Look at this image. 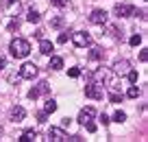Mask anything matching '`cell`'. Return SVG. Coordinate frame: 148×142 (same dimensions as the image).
I'll return each instance as SVG.
<instances>
[{"mask_svg":"<svg viewBox=\"0 0 148 142\" xmlns=\"http://www.w3.org/2000/svg\"><path fill=\"white\" fill-rule=\"evenodd\" d=\"M26 20H28V22H39V20H42V15L37 13L35 9H31V11L26 13Z\"/></svg>","mask_w":148,"mask_h":142,"instance_id":"e0dca14e","label":"cell"},{"mask_svg":"<svg viewBox=\"0 0 148 142\" xmlns=\"http://www.w3.org/2000/svg\"><path fill=\"white\" fill-rule=\"evenodd\" d=\"M46 118H48L46 112H39V114H37V123H46Z\"/></svg>","mask_w":148,"mask_h":142,"instance_id":"f1b7e54d","label":"cell"},{"mask_svg":"<svg viewBox=\"0 0 148 142\" xmlns=\"http://www.w3.org/2000/svg\"><path fill=\"white\" fill-rule=\"evenodd\" d=\"M126 96H129V98H137L139 96V87L137 85H131L129 90H126Z\"/></svg>","mask_w":148,"mask_h":142,"instance_id":"d6986e66","label":"cell"},{"mask_svg":"<svg viewBox=\"0 0 148 142\" xmlns=\"http://www.w3.org/2000/svg\"><path fill=\"white\" fill-rule=\"evenodd\" d=\"M7 28H9V31H18V28H20V20L18 18H11L9 24H7Z\"/></svg>","mask_w":148,"mask_h":142,"instance_id":"ffe728a7","label":"cell"},{"mask_svg":"<svg viewBox=\"0 0 148 142\" xmlns=\"http://www.w3.org/2000/svg\"><path fill=\"white\" fill-rule=\"evenodd\" d=\"M94 116H96V112H94V107H83V109L79 112V123L81 125H85V123H89V120H94Z\"/></svg>","mask_w":148,"mask_h":142,"instance_id":"9c48e42d","label":"cell"},{"mask_svg":"<svg viewBox=\"0 0 148 142\" xmlns=\"http://www.w3.org/2000/svg\"><path fill=\"white\" fill-rule=\"evenodd\" d=\"M9 53L15 59H24V57H28V53H31V44H28L26 39H22V37H15L9 44Z\"/></svg>","mask_w":148,"mask_h":142,"instance_id":"6da1fadb","label":"cell"},{"mask_svg":"<svg viewBox=\"0 0 148 142\" xmlns=\"http://www.w3.org/2000/svg\"><path fill=\"white\" fill-rule=\"evenodd\" d=\"M33 35H35V37H37V39H42V35H44V31H42V28H37V31H35V33H33Z\"/></svg>","mask_w":148,"mask_h":142,"instance_id":"1f68e13d","label":"cell"},{"mask_svg":"<svg viewBox=\"0 0 148 142\" xmlns=\"http://www.w3.org/2000/svg\"><path fill=\"white\" fill-rule=\"evenodd\" d=\"M35 138H37V131H35V129H26V131H24L18 140H20V142H33Z\"/></svg>","mask_w":148,"mask_h":142,"instance_id":"4fadbf2b","label":"cell"},{"mask_svg":"<svg viewBox=\"0 0 148 142\" xmlns=\"http://www.w3.org/2000/svg\"><path fill=\"white\" fill-rule=\"evenodd\" d=\"M39 53H42V55H48V57H50L52 53H55V44H52L50 39H42V42H39Z\"/></svg>","mask_w":148,"mask_h":142,"instance_id":"7c38bea8","label":"cell"},{"mask_svg":"<svg viewBox=\"0 0 148 142\" xmlns=\"http://www.w3.org/2000/svg\"><path fill=\"white\" fill-rule=\"evenodd\" d=\"M129 44H131V46H139V44H142V35H133V37L129 39Z\"/></svg>","mask_w":148,"mask_h":142,"instance_id":"cb8c5ba5","label":"cell"},{"mask_svg":"<svg viewBox=\"0 0 148 142\" xmlns=\"http://www.w3.org/2000/svg\"><path fill=\"white\" fill-rule=\"evenodd\" d=\"M70 35H72L70 31H68V33H61V35H59V44H65V42L70 39Z\"/></svg>","mask_w":148,"mask_h":142,"instance_id":"484cf974","label":"cell"},{"mask_svg":"<svg viewBox=\"0 0 148 142\" xmlns=\"http://www.w3.org/2000/svg\"><path fill=\"white\" fill-rule=\"evenodd\" d=\"M85 96L87 98H102V85L100 83H89L87 87H85Z\"/></svg>","mask_w":148,"mask_h":142,"instance_id":"277c9868","label":"cell"},{"mask_svg":"<svg viewBox=\"0 0 148 142\" xmlns=\"http://www.w3.org/2000/svg\"><path fill=\"white\" fill-rule=\"evenodd\" d=\"M37 77V66L35 64H24L20 68V79H33Z\"/></svg>","mask_w":148,"mask_h":142,"instance_id":"ba28073f","label":"cell"},{"mask_svg":"<svg viewBox=\"0 0 148 142\" xmlns=\"http://www.w3.org/2000/svg\"><path fill=\"white\" fill-rule=\"evenodd\" d=\"M126 77H129V81H131V83H137L139 74H137V70H131V68H129V72H126Z\"/></svg>","mask_w":148,"mask_h":142,"instance_id":"44dd1931","label":"cell"},{"mask_svg":"<svg viewBox=\"0 0 148 142\" xmlns=\"http://www.w3.org/2000/svg\"><path fill=\"white\" fill-rule=\"evenodd\" d=\"M122 98H124L122 92H111V94H109V101L111 103H122Z\"/></svg>","mask_w":148,"mask_h":142,"instance_id":"ac0fdd59","label":"cell"},{"mask_svg":"<svg viewBox=\"0 0 148 142\" xmlns=\"http://www.w3.org/2000/svg\"><path fill=\"white\" fill-rule=\"evenodd\" d=\"M61 24H63V18H55V20H52V22H50V26H55V28H59V26H61Z\"/></svg>","mask_w":148,"mask_h":142,"instance_id":"83f0119b","label":"cell"},{"mask_svg":"<svg viewBox=\"0 0 148 142\" xmlns=\"http://www.w3.org/2000/svg\"><path fill=\"white\" fill-rule=\"evenodd\" d=\"M107 18H109V13L105 9H94L92 15H89V22L92 24H107Z\"/></svg>","mask_w":148,"mask_h":142,"instance_id":"5b68a950","label":"cell"},{"mask_svg":"<svg viewBox=\"0 0 148 142\" xmlns=\"http://www.w3.org/2000/svg\"><path fill=\"white\" fill-rule=\"evenodd\" d=\"M146 59H148V53L142 51V53H139V61H146Z\"/></svg>","mask_w":148,"mask_h":142,"instance_id":"f546056e","label":"cell"},{"mask_svg":"<svg viewBox=\"0 0 148 142\" xmlns=\"http://www.w3.org/2000/svg\"><path fill=\"white\" fill-rule=\"evenodd\" d=\"M68 74H70L72 79H79V77H81V68H70Z\"/></svg>","mask_w":148,"mask_h":142,"instance_id":"603a6c76","label":"cell"},{"mask_svg":"<svg viewBox=\"0 0 148 142\" xmlns=\"http://www.w3.org/2000/svg\"><path fill=\"white\" fill-rule=\"evenodd\" d=\"M70 37H72V42H74L76 48H87V46L92 44V37H89V33H85V31H76Z\"/></svg>","mask_w":148,"mask_h":142,"instance_id":"7a4b0ae2","label":"cell"},{"mask_svg":"<svg viewBox=\"0 0 148 142\" xmlns=\"http://www.w3.org/2000/svg\"><path fill=\"white\" fill-rule=\"evenodd\" d=\"M85 127H87V131H89V133H94V131L98 129V125L94 123V120H89V123H85Z\"/></svg>","mask_w":148,"mask_h":142,"instance_id":"d4e9b609","label":"cell"},{"mask_svg":"<svg viewBox=\"0 0 148 142\" xmlns=\"http://www.w3.org/2000/svg\"><path fill=\"white\" fill-rule=\"evenodd\" d=\"M133 15H139V18H142V20H146V11H144V9H139L137 13H133Z\"/></svg>","mask_w":148,"mask_h":142,"instance_id":"4dcf8cb0","label":"cell"},{"mask_svg":"<svg viewBox=\"0 0 148 142\" xmlns=\"http://www.w3.org/2000/svg\"><path fill=\"white\" fill-rule=\"evenodd\" d=\"M100 123H102V125H107V123H111V120H109V116L102 114V116H100Z\"/></svg>","mask_w":148,"mask_h":142,"instance_id":"836d02e7","label":"cell"},{"mask_svg":"<svg viewBox=\"0 0 148 142\" xmlns=\"http://www.w3.org/2000/svg\"><path fill=\"white\" fill-rule=\"evenodd\" d=\"M7 68V59H5V57H0V70H5Z\"/></svg>","mask_w":148,"mask_h":142,"instance_id":"d6a6232c","label":"cell"},{"mask_svg":"<svg viewBox=\"0 0 148 142\" xmlns=\"http://www.w3.org/2000/svg\"><path fill=\"white\" fill-rule=\"evenodd\" d=\"M44 112H46V114H52V112H57V101L48 98V101H46V105H44Z\"/></svg>","mask_w":148,"mask_h":142,"instance_id":"2e32d148","label":"cell"},{"mask_svg":"<svg viewBox=\"0 0 148 142\" xmlns=\"http://www.w3.org/2000/svg\"><path fill=\"white\" fill-rule=\"evenodd\" d=\"M24 118H26V109L20 107V105H15L13 109H11V120H13V123H22Z\"/></svg>","mask_w":148,"mask_h":142,"instance_id":"8fae6325","label":"cell"},{"mask_svg":"<svg viewBox=\"0 0 148 142\" xmlns=\"http://www.w3.org/2000/svg\"><path fill=\"white\" fill-rule=\"evenodd\" d=\"M46 92H48V83L42 81L37 87H33V90L28 92V98H31V101H35V98H39V94H46Z\"/></svg>","mask_w":148,"mask_h":142,"instance_id":"30bf717a","label":"cell"},{"mask_svg":"<svg viewBox=\"0 0 148 142\" xmlns=\"http://www.w3.org/2000/svg\"><path fill=\"white\" fill-rule=\"evenodd\" d=\"M113 13H116L118 18H131V15L135 13V7H133V5H126V2H122V5H116Z\"/></svg>","mask_w":148,"mask_h":142,"instance_id":"3957f363","label":"cell"},{"mask_svg":"<svg viewBox=\"0 0 148 142\" xmlns=\"http://www.w3.org/2000/svg\"><path fill=\"white\" fill-rule=\"evenodd\" d=\"M102 57H105V53H102V48H98V46L89 51V59H92V61H100Z\"/></svg>","mask_w":148,"mask_h":142,"instance_id":"9a60e30c","label":"cell"},{"mask_svg":"<svg viewBox=\"0 0 148 142\" xmlns=\"http://www.w3.org/2000/svg\"><path fill=\"white\" fill-rule=\"evenodd\" d=\"M48 68H50V70H61V68H63V59L50 55V64H48Z\"/></svg>","mask_w":148,"mask_h":142,"instance_id":"5bb4252c","label":"cell"},{"mask_svg":"<svg viewBox=\"0 0 148 142\" xmlns=\"http://www.w3.org/2000/svg\"><path fill=\"white\" fill-rule=\"evenodd\" d=\"M113 120H116V123H124V120H126V114H124V112H120V109H118L116 114H113Z\"/></svg>","mask_w":148,"mask_h":142,"instance_id":"7402d4cb","label":"cell"},{"mask_svg":"<svg viewBox=\"0 0 148 142\" xmlns=\"http://www.w3.org/2000/svg\"><path fill=\"white\" fill-rule=\"evenodd\" d=\"M48 140L63 142V140H68V133H65L63 129H59V127H50V129H48Z\"/></svg>","mask_w":148,"mask_h":142,"instance_id":"8992f818","label":"cell"},{"mask_svg":"<svg viewBox=\"0 0 148 142\" xmlns=\"http://www.w3.org/2000/svg\"><path fill=\"white\" fill-rule=\"evenodd\" d=\"M50 2H52L55 7H68V2H70V0H50Z\"/></svg>","mask_w":148,"mask_h":142,"instance_id":"4316f807","label":"cell"},{"mask_svg":"<svg viewBox=\"0 0 148 142\" xmlns=\"http://www.w3.org/2000/svg\"><path fill=\"white\" fill-rule=\"evenodd\" d=\"M129 68H131V64L126 59H116L113 61V74H118V77H124V74L129 72Z\"/></svg>","mask_w":148,"mask_h":142,"instance_id":"52a82bcc","label":"cell"}]
</instances>
